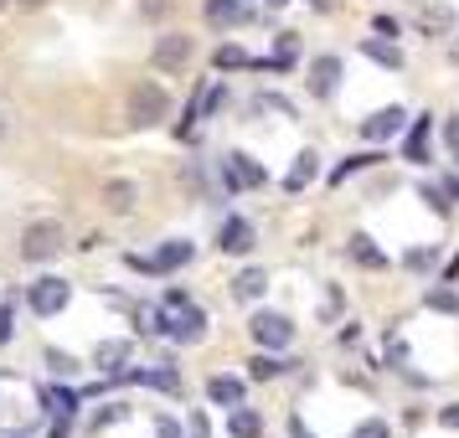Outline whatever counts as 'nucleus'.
<instances>
[{
    "instance_id": "nucleus-1",
    "label": "nucleus",
    "mask_w": 459,
    "mask_h": 438,
    "mask_svg": "<svg viewBox=\"0 0 459 438\" xmlns=\"http://www.w3.org/2000/svg\"><path fill=\"white\" fill-rule=\"evenodd\" d=\"M63 248H67V232H63V222H52V217H42V222H31V228L22 232L26 263H47V258H57Z\"/></svg>"
},
{
    "instance_id": "nucleus-2",
    "label": "nucleus",
    "mask_w": 459,
    "mask_h": 438,
    "mask_svg": "<svg viewBox=\"0 0 459 438\" xmlns=\"http://www.w3.org/2000/svg\"><path fill=\"white\" fill-rule=\"evenodd\" d=\"M67 299H73V284H67V279H37V284L26 289V305L37 314H63Z\"/></svg>"
},
{
    "instance_id": "nucleus-3",
    "label": "nucleus",
    "mask_w": 459,
    "mask_h": 438,
    "mask_svg": "<svg viewBox=\"0 0 459 438\" xmlns=\"http://www.w3.org/2000/svg\"><path fill=\"white\" fill-rule=\"evenodd\" d=\"M166 108H170V99H166V88L160 83H140L134 93H129V114H134V125H160Z\"/></svg>"
},
{
    "instance_id": "nucleus-4",
    "label": "nucleus",
    "mask_w": 459,
    "mask_h": 438,
    "mask_svg": "<svg viewBox=\"0 0 459 438\" xmlns=\"http://www.w3.org/2000/svg\"><path fill=\"white\" fill-rule=\"evenodd\" d=\"M248 331H253V340H258V346H269V351H284V346L294 340V325L284 320V314H273V310H258L248 320Z\"/></svg>"
},
{
    "instance_id": "nucleus-5",
    "label": "nucleus",
    "mask_w": 459,
    "mask_h": 438,
    "mask_svg": "<svg viewBox=\"0 0 459 438\" xmlns=\"http://www.w3.org/2000/svg\"><path fill=\"white\" fill-rule=\"evenodd\" d=\"M186 63H191V37L170 31V37H160V42H155V67H166V73H181Z\"/></svg>"
},
{
    "instance_id": "nucleus-6",
    "label": "nucleus",
    "mask_w": 459,
    "mask_h": 438,
    "mask_svg": "<svg viewBox=\"0 0 459 438\" xmlns=\"http://www.w3.org/2000/svg\"><path fill=\"white\" fill-rule=\"evenodd\" d=\"M403 129H408V114H403V108H382V114H372V119L361 125V134H367L372 145H382V140H397Z\"/></svg>"
},
{
    "instance_id": "nucleus-7",
    "label": "nucleus",
    "mask_w": 459,
    "mask_h": 438,
    "mask_svg": "<svg viewBox=\"0 0 459 438\" xmlns=\"http://www.w3.org/2000/svg\"><path fill=\"white\" fill-rule=\"evenodd\" d=\"M129 263L145 273H170V269H181V263H191V243H166L155 258H129Z\"/></svg>"
},
{
    "instance_id": "nucleus-8",
    "label": "nucleus",
    "mask_w": 459,
    "mask_h": 438,
    "mask_svg": "<svg viewBox=\"0 0 459 438\" xmlns=\"http://www.w3.org/2000/svg\"><path fill=\"white\" fill-rule=\"evenodd\" d=\"M335 88H341V57H315V67H310V93H315V99H331Z\"/></svg>"
},
{
    "instance_id": "nucleus-9",
    "label": "nucleus",
    "mask_w": 459,
    "mask_h": 438,
    "mask_svg": "<svg viewBox=\"0 0 459 438\" xmlns=\"http://www.w3.org/2000/svg\"><path fill=\"white\" fill-rule=\"evenodd\" d=\"M217 248L222 253H248L253 248V222L248 217H228V222H222V237H217Z\"/></svg>"
},
{
    "instance_id": "nucleus-10",
    "label": "nucleus",
    "mask_w": 459,
    "mask_h": 438,
    "mask_svg": "<svg viewBox=\"0 0 459 438\" xmlns=\"http://www.w3.org/2000/svg\"><path fill=\"white\" fill-rule=\"evenodd\" d=\"M222 166H228V181H232V186H264V181H269V176H264V166H258L253 155H228Z\"/></svg>"
},
{
    "instance_id": "nucleus-11",
    "label": "nucleus",
    "mask_w": 459,
    "mask_h": 438,
    "mask_svg": "<svg viewBox=\"0 0 459 438\" xmlns=\"http://www.w3.org/2000/svg\"><path fill=\"white\" fill-rule=\"evenodd\" d=\"M125 361H129V340H99V346H93V366H99V372L119 376Z\"/></svg>"
},
{
    "instance_id": "nucleus-12",
    "label": "nucleus",
    "mask_w": 459,
    "mask_h": 438,
    "mask_svg": "<svg viewBox=\"0 0 459 438\" xmlns=\"http://www.w3.org/2000/svg\"><path fill=\"white\" fill-rule=\"evenodd\" d=\"M264 289H269V273H264V269H243L238 279H232V294H238L243 305H248V299H258Z\"/></svg>"
},
{
    "instance_id": "nucleus-13",
    "label": "nucleus",
    "mask_w": 459,
    "mask_h": 438,
    "mask_svg": "<svg viewBox=\"0 0 459 438\" xmlns=\"http://www.w3.org/2000/svg\"><path fill=\"white\" fill-rule=\"evenodd\" d=\"M207 397L212 402H222V408H238V402H243V382H238V376H212Z\"/></svg>"
},
{
    "instance_id": "nucleus-14",
    "label": "nucleus",
    "mask_w": 459,
    "mask_h": 438,
    "mask_svg": "<svg viewBox=\"0 0 459 438\" xmlns=\"http://www.w3.org/2000/svg\"><path fill=\"white\" fill-rule=\"evenodd\" d=\"M232 438H264V417L253 413V408H243V402H238V408H232Z\"/></svg>"
},
{
    "instance_id": "nucleus-15",
    "label": "nucleus",
    "mask_w": 459,
    "mask_h": 438,
    "mask_svg": "<svg viewBox=\"0 0 459 438\" xmlns=\"http://www.w3.org/2000/svg\"><path fill=\"white\" fill-rule=\"evenodd\" d=\"M315 170H320V160H315L310 150H305V155H299V160H294V170L290 176H284V191H305L315 181Z\"/></svg>"
},
{
    "instance_id": "nucleus-16",
    "label": "nucleus",
    "mask_w": 459,
    "mask_h": 438,
    "mask_svg": "<svg viewBox=\"0 0 459 438\" xmlns=\"http://www.w3.org/2000/svg\"><path fill=\"white\" fill-rule=\"evenodd\" d=\"M351 258H356V263H367V269H382V263H387V253L377 248L367 232H356V237H351Z\"/></svg>"
},
{
    "instance_id": "nucleus-17",
    "label": "nucleus",
    "mask_w": 459,
    "mask_h": 438,
    "mask_svg": "<svg viewBox=\"0 0 459 438\" xmlns=\"http://www.w3.org/2000/svg\"><path fill=\"white\" fill-rule=\"evenodd\" d=\"M42 402H47L57 417H73V413H78V392H67V387H42Z\"/></svg>"
},
{
    "instance_id": "nucleus-18",
    "label": "nucleus",
    "mask_w": 459,
    "mask_h": 438,
    "mask_svg": "<svg viewBox=\"0 0 459 438\" xmlns=\"http://www.w3.org/2000/svg\"><path fill=\"white\" fill-rule=\"evenodd\" d=\"M361 52H367L372 63H382V67H403V52H397L393 42H377V37H367V42H361Z\"/></svg>"
},
{
    "instance_id": "nucleus-19",
    "label": "nucleus",
    "mask_w": 459,
    "mask_h": 438,
    "mask_svg": "<svg viewBox=\"0 0 459 438\" xmlns=\"http://www.w3.org/2000/svg\"><path fill=\"white\" fill-rule=\"evenodd\" d=\"M408 160H429V119H413V129H408Z\"/></svg>"
},
{
    "instance_id": "nucleus-20",
    "label": "nucleus",
    "mask_w": 459,
    "mask_h": 438,
    "mask_svg": "<svg viewBox=\"0 0 459 438\" xmlns=\"http://www.w3.org/2000/svg\"><path fill=\"white\" fill-rule=\"evenodd\" d=\"M104 202H108L114 211H129V207H134V186H129V181H108Z\"/></svg>"
},
{
    "instance_id": "nucleus-21",
    "label": "nucleus",
    "mask_w": 459,
    "mask_h": 438,
    "mask_svg": "<svg viewBox=\"0 0 459 438\" xmlns=\"http://www.w3.org/2000/svg\"><path fill=\"white\" fill-rule=\"evenodd\" d=\"M207 16L212 21H238L243 16V0H207Z\"/></svg>"
},
{
    "instance_id": "nucleus-22",
    "label": "nucleus",
    "mask_w": 459,
    "mask_h": 438,
    "mask_svg": "<svg viewBox=\"0 0 459 438\" xmlns=\"http://www.w3.org/2000/svg\"><path fill=\"white\" fill-rule=\"evenodd\" d=\"M248 372L258 376V382H273V376L284 372V366H279V361H273V356H253V361H248Z\"/></svg>"
},
{
    "instance_id": "nucleus-23",
    "label": "nucleus",
    "mask_w": 459,
    "mask_h": 438,
    "mask_svg": "<svg viewBox=\"0 0 459 438\" xmlns=\"http://www.w3.org/2000/svg\"><path fill=\"white\" fill-rule=\"evenodd\" d=\"M372 160H377V155H351L346 166H335V170H331V186H341L346 176H356V170H361V166H372Z\"/></svg>"
},
{
    "instance_id": "nucleus-24",
    "label": "nucleus",
    "mask_w": 459,
    "mask_h": 438,
    "mask_svg": "<svg viewBox=\"0 0 459 438\" xmlns=\"http://www.w3.org/2000/svg\"><path fill=\"white\" fill-rule=\"evenodd\" d=\"M140 382H150V387H166V392H176V372L170 366H155V372H134Z\"/></svg>"
},
{
    "instance_id": "nucleus-25",
    "label": "nucleus",
    "mask_w": 459,
    "mask_h": 438,
    "mask_svg": "<svg viewBox=\"0 0 459 438\" xmlns=\"http://www.w3.org/2000/svg\"><path fill=\"white\" fill-rule=\"evenodd\" d=\"M351 438H393V428H387L382 417H367V423H361V428H356Z\"/></svg>"
},
{
    "instance_id": "nucleus-26",
    "label": "nucleus",
    "mask_w": 459,
    "mask_h": 438,
    "mask_svg": "<svg viewBox=\"0 0 459 438\" xmlns=\"http://www.w3.org/2000/svg\"><path fill=\"white\" fill-rule=\"evenodd\" d=\"M217 67H248V52L243 47H222L217 52Z\"/></svg>"
},
{
    "instance_id": "nucleus-27",
    "label": "nucleus",
    "mask_w": 459,
    "mask_h": 438,
    "mask_svg": "<svg viewBox=\"0 0 459 438\" xmlns=\"http://www.w3.org/2000/svg\"><path fill=\"white\" fill-rule=\"evenodd\" d=\"M429 305H434V310H444V314H455V310H459V294H449V289H434V294H429Z\"/></svg>"
},
{
    "instance_id": "nucleus-28",
    "label": "nucleus",
    "mask_w": 459,
    "mask_h": 438,
    "mask_svg": "<svg viewBox=\"0 0 459 438\" xmlns=\"http://www.w3.org/2000/svg\"><path fill=\"white\" fill-rule=\"evenodd\" d=\"M11 335H16V310H11V305H0V346H5Z\"/></svg>"
},
{
    "instance_id": "nucleus-29",
    "label": "nucleus",
    "mask_w": 459,
    "mask_h": 438,
    "mask_svg": "<svg viewBox=\"0 0 459 438\" xmlns=\"http://www.w3.org/2000/svg\"><path fill=\"white\" fill-rule=\"evenodd\" d=\"M423 202H429V207H434L438 217L449 211V202H444V191H438V186H429V181H423Z\"/></svg>"
},
{
    "instance_id": "nucleus-30",
    "label": "nucleus",
    "mask_w": 459,
    "mask_h": 438,
    "mask_svg": "<svg viewBox=\"0 0 459 438\" xmlns=\"http://www.w3.org/2000/svg\"><path fill=\"white\" fill-rule=\"evenodd\" d=\"M449 26V11H423V31H444Z\"/></svg>"
},
{
    "instance_id": "nucleus-31",
    "label": "nucleus",
    "mask_w": 459,
    "mask_h": 438,
    "mask_svg": "<svg viewBox=\"0 0 459 438\" xmlns=\"http://www.w3.org/2000/svg\"><path fill=\"white\" fill-rule=\"evenodd\" d=\"M444 140H449V155L459 160V114L449 119V125H444Z\"/></svg>"
},
{
    "instance_id": "nucleus-32",
    "label": "nucleus",
    "mask_w": 459,
    "mask_h": 438,
    "mask_svg": "<svg viewBox=\"0 0 459 438\" xmlns=\"http://www.w3.org/2000/svg\"><path fill=\"white\" fill-rule=\"evenodd\" d=\"M155 438H181V423H176V417H160V423H155Z\"/></svg>"
},
{
    "instance_id": "nucleus-33",
    "label": "nucleus",
    "mask_w": 459,
    "mask_h": 438,
    "mask_svg": "<svg viewBox=\"0 0 459 438\" xmlns=\"http://www.w3.org/2000/svg\"><path fill=\"white\" fill-rule=\"evenodd\" d=\"M191 438H212V423H207V413H191Z\"/></svg>"
},
{
    "instance_id": "nucleus-34",
    "label": "nucleus",
    "mask_w": 459,
    "mask_h": 438,
    "mask_svg": "<svg viewBox=\"0 0 459 438\" xmlns=\"http://www.w3.org/2000/svg\"><path fill=\"white\" fill-rule=\"evenodd\" d=\"M438 423H444V428H459V402H449V408L438 413Z\"/></svg>"
},
{
    "instance_id": "nucleus-35",
    "label": "nucleus",
    "mask_w": 459,
    "mask_h": 438,
    "mask_svg": "<svg viewBox=\"0 0 459 438\" xmlns=\"http://www.w3.org/2000/svg\"><path fill=\"white\" fill-rule=\"evenodd\" d=\"M290 434H294V438H315V434H305V423H299V417L290 423Z\"/></svg>"
},
{
    "instance_id": "nucleus-36",
    "label": "nucleus",
    "mask_w": 459,
    "mask_h": 438,
    "mask_svg": "<svg viewBox=\"0 0 459 438\" xmlns=\"http://www.w3.org/2000/svg\"><path fill=\"white\" fill-rule=\"evenodd\" d=\"M0 140H5V114H0Z\"/></svg>"
},
{
    "instance_id": "nucleus-37",
    "label": "nucleus",
    "mask_w": 459,
    "mask_h": 438,
    "mask_svg": "<svg viewBox=\"0 0 459 438\" xmlns=\"http://www.w3.org/2000/svg\"><path fill=\"white\" fill-rule=\"evenodd\" d=\"M269 5H290V0H269Z\"/></svg>"
},
{
    "instance_id": "nucleus-38",
    "label": "nucleus",
    "mask_w": 459,
    "mask_h": 438,
    "mask_svg": "<svg viewBox=\"0 0 459 438\" xmlns=\"http://www.w3.org/2000/svg\"><path fill=\"white\" fill-rule=\"evenodd\" d=\"M26 5H42V0H26Z\"/></svg>"
},
{
    "instance_id": "nucleus-39",
    "label": "nucleus",
    "mask_w": 459,
    "mask_h": 438,
    "mask_svg": "<svg viewBox=\"0 0 459 438\" xmlns=\"http://www.w3.org/2000/svg\"><path fill=\"white\" fill-rule=\"evenodd\" d=\"M310 5H325V0H310Z\"/></svg>"
},
{
    "instance_id": "nucleus-40",
    "label": "nucleus",
    "mask_w": 459,
    "mask_h": 438,
    "mask_svg": "<svg viewBox=\"0 0 459 438\" xmlns=\"http://www.w3.org/2000/svg\"><path fill=\"white\" fill-rule=\"evenodd\" d=\"M0 5H5V0H0Z\"/></svg>"
}]
</instances>
